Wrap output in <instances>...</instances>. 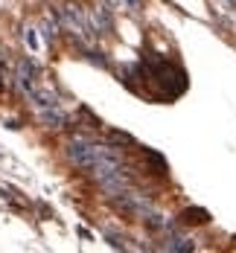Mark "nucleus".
Masks as SVG:
<instances>
[{
  "label": "nucleus",
  "mask_w": 236,
  "mask_h": 253,
  "mask_svg": "<svg viewBox=\"0 0 236 253\" xmlns=\"http://www.w3.org/2000/svg\"><path fill=\"white\" fill-rule=\"evenodd\" d=\"M26 96H29V102H32L38 119H41L47 128H61V125L67 122V114H64V108H61V102H58L55 93H50V90H44V87H32Z\"/></svg>",
  "instance_id": "f257e3e1"
},
{
  "label": "nucleus",
  "mask_w": 236,
  "mask_h": 253,
  "mask_svg": "<svg viewBox=\"0 0 236 253\" xmlns=\"http://www.w3.org/2000/svg\"><path fill=\"white\" fill-rule=\"evenodd\" d=\"M55 15H58V23H64V26H67V29L79 38V44H82V47L93 44L96 29H93L91 12H85V9H82V6H76V3H67V6H61Z\"/></svg>",
  "instance_id": "f03ea898"
},
{
  "label": "nucleus",
  "mask_w": 236,
  "mask_h": 253,
  "mask_svg": "<svg viewBox=\"0 0 236 253\" xmlns=\"http://www.w3.org/2000/svg\"><path fill=\"white\" fill-rule=\"evenodd\" d=\"M38 79H41V67L32 61V55H23L20 64H18V70H15V84L23 93H29L32 87H38Z\"/></svg>",
  "instance_id": "7ed1b4c3"
},
{
  "label": "nucleus",
  "mask_w": 236,
  "mask_h": 253,
  "mask_svg": "<svg viewBox=\"0 0 236 253\" xmlns=\"http://www.w3.org/2000/svg\"><path fill=\"white\" fill-rule=\"evenodd\" d=\"M163 251H175V253H193L196 251V242L190 239V236H184L178 227H169L166 230V242L161 245Z\"/></svg>",
  "instance_id": "20e7f679"
},
{
  "label": "nucleus",
  "mask_w": 236,
  "mask_h": 253,
  "mask_svg": "<svg viewBox=\"0 0 236 253\" xmlns=\"http://www.w3.org/2000/svg\"><path fill=\"white\" fill-rule=\"evenodd\" d=\"M111 12H114V9H108L105 3H102V6H99L96 12H91V20H93V29H96V35H108V32L114 29Z\"/></svg>",
  "instance_id": "39448f33"
},
{
  "label": "nucleus",
  "mask_w": 236,
  "mask_h": 253,
  "mask_svg": "<svg viewBox=\"0 0 236 253\" xmlns=\"http://www.w3.org/2000/svg\"><path fill=\"white\" fill-rule=\"evenodd\" d=\"M181 221H184V224H207V221H210V213L201 210V207H190V210L181 213Z\"/></svg>",
  "instance_id": "423d86ee"
},
{
  "label": "nucleus",
  "mask_w": 236,
  "mask_h": 253,
  "mask_svg": "<svg viewBox=\"0 0 236 253\" xmlns=\"http://www.w3.org/2000/svg\"><path fill=\"white\" fill-rule=\"evenodd\" d=\"M102 236H105V242L111 245V248H117V251H131L134 245H128V239H123L120 233H114V230H102Z\"/></svg>",
  "instance_id": "0eeeda50"
},
{
  "label": "nucleus",
  "mask_w": 236,
  "mask_h": 253,
  "mask_svg": "<svg viewBox=\"0 0 236 253\" xmlns=\"http://www.w3.org/2000/svg\"><path fill=\"white\" fill-rule=\"evenodd\" d=\"M55 29H58V26L53 23V17H47V20H44V38H47V44H53V41H55V35H58Z\"/></svg>",
  "instance_id": "6e6552de"
},
{
  "label": "nucleus",
  "mask_w": 236,
  "mask_h": 253,
  "mask_svg": "<svg viewBox=\"0 0 236 253\" xmlns=\"http://www.w3.org/2000/svg\"><path fill=\"white\" fill-rule=\"evenodd\" d=\"M23 38H26V47H29L32 52H38V47H41V44H38V35H35V29H32V26H26Z\"/></svg>",
  "instance_id": "1a4fd4ad"
},
{
  "label": "nucleus",
  "mask_w": 236,
  "mask_h": 253,
  "mask_svg": "<svg viewBox=\"0 0 236 253\" xmlns=\"http://www.w3.org/2000/svg\"><path fill=\"white\" fill-rule=\"evenodd\" d=\"M120 6H123L126 12H140V6H143V0H120Z\"/></svg>",
  "instance_id": "9d476101"
},
{
  "label": "nucleus",
  "mask_w": 236,
  "mask_h": 253,
  "mask_svg": "<svg viewBox=\"0 0 236 253\" xmlns=\"http://www.w3.org/2000/svg\"><path fill=\"white\" fill-rule=\"evenodd\" d=\"M76 236H79V239H85V242H93V233H91L88 227H76Z\"/></svg>",
  "instance_id": "9b49d317"
},
{
  "label": "nucleus",
  "mask_w": 236,
  "mask_h": 253,
  "mask_svg": "<svg viewBox=\"0 0 236 253\" xmlns=\"http://www.w3.org/2000/svg\"><path fill=\"white\" fill-rule=\"evenodd\" d=\"M102 3H105L108 9H123V6H120V0H102Z\"/></svg>",
  "instance_id": "f8f14e48"
}]
</instances>
